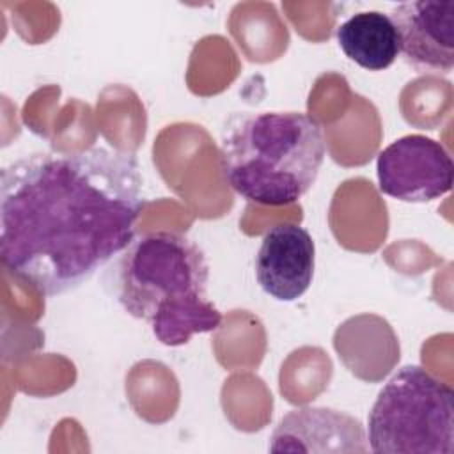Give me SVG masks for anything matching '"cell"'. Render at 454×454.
Listing matches in <instances>:
<instances>
[{
    "instance_id": "cell-9",
    "label": "cell",
    "mask_w": 454,
    "mask_h": 454,
    "mask_svg": "<svg viewBox=\"0 0 454 454\" xmlns=\"http://www.w3.org/2000/svg\"><path fill=\"white\" fill-rule=\"evenodd\" d=\"M337 44L342 53L367 71H383L399 57V39L388 14L360 11L339 25Z\"/></svg>"
},
{
    "instance_id": "cell-4",
    "label": "cell",
    "mask_w": 454,
    "mask_h": 454,
    "mask_svg": "<svg viewBox=\"0 0 454 454\" xmlns=\"http://www.w3.org/2000/svg\"><path fill=\"white\" fill-rule=\"evenodd\" d=\"M367 442L378 454H452V388L420 365L401 367L371 408Z\"/></svg>"
},
{
    "instance_id": "cell-8",
    "label": "cell",
    "mask_w": 454,
    "mask_h": 454,
    "mask_svg": "<svg viewBox=\"0 0 454 454\" xmlns=\"http://www.w3.org/2000/svg\"><path fill=\"white\" fill-rule=\"evenodd\" d=\"M271 452H367V433L358 419L325 406L287 411L270 438Z\"/></svg>"
},
{
    "instance_id": "cell-1",
    "label": "cell",
    "mask_w": 454,
    "mask_h": 454,
    "mask_svg": "<svg viewBox=\"0 0 454 454\" xmlns=\"http://www.w3.org/2000/svg\"><path fill=\"white\" fill-rule=\"evenodd\" d=\"M142 207V174L129 153L23 156L2 170V264L44 296L73 291L133 241Z\"/></svg>"
},
{
    "instance_id": "cell-3",
    "label": "cell",
    "mask_w": 454,
    "mask_h": 454,
    "mask_svg": "<svg viewBox=\"0 0 454 454\" xmlns=\"http://www.w3.org/2000/svg\"><path fill=\"white\" fill-rule=\"evenodd\" d=\"M326 156L323 129L305 112H259L238 117L223 135L229 186L261 206H287L316 183Z\"/></svg>"
},
{
    "instance_id": "cell-7",
    "label": "cell",
    "mask_w": 454,
    "mask_h": 454,
    "mask_svg": "<svg viewBox=\"0 0 454 454\" xmlns=\"http://www.w3.org/2000/svg\"><path fill=\"white\" fill-rule=\"evenodd\" d=\"M316 247L298 223H278L266 231L255 255V278L261 289L278 301L301 298L312 284Z\"/></svg>"
},
{
    "instance_id": "cell-5",
    "label": "cell",
    "mask_w": 454,
    "mask_h": 454,
    "mask_svg": "<svg viewBox=\"0 0 454 454\" xmlns=\"http://www.w3.org/2000/svg\"><path fill=\"white\" fill-rule=\"evenodd\" d=\"M376 174L385 195L408 204H426L450 192L454 165L442 142L415 133L394 140L378 154Z\"/></svg>"
},
{
    "instance_id": "cell-6",
    "label": "cell",
    "mask_w": 454,
    "mask_h": 454,
    "mask_svg": "<svg viewBox=\"0 0 454 454\" xmlns=\"http://www.w3.org/2000/svg\"><path fill=\"white\" fill-rule=\"evenodd\" d=\"M390 20L399 55L419 73L449 74L454 67V0H413L397 4Z\"/></svg>"
},
{
    "instance_id": "cell-2",
    "label": "cell",
    "mask_w": 454,
    "mask_h": 454,
    "mask_svg": "<svg viewBox=\"0 0 454 454\" xmlns=\"http://www.w3.org/2000/svg\"><path fill=\"white\" fill-rule=\"evenodd\" d=\"M209 268L204 252L184 234L145 232L124 248L115 268L121 307L147 323L165 346H183L222 323L207 294Z\"/></svg>"
}]
</instances>
